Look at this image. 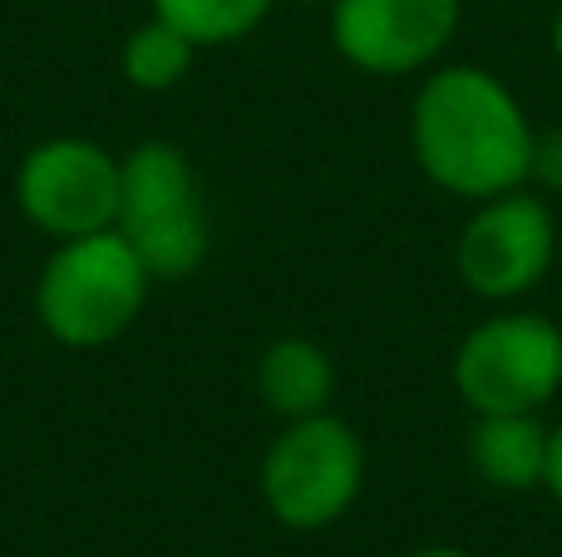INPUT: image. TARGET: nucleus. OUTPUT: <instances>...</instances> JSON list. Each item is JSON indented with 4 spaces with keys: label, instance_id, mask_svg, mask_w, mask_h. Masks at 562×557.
Here are the masks:
<instances>
[{
    "label": "nucleus",
    "instance_id": "8",
    "mask_svg": "<svg viewBox=\"0 0 562 557\" xmlns=\"http://www.w3.org/2000/svg\"><path fill=\"white\" fill-rule=\"evenodd\" d=\"M459 10V0H330V45L360 75H419L449 49Z\"/></svg>",
    "mask_w": 562,
    "mask_h": 557
},
{
    "label": "nucleus",
    "instance_id": "16",
    "mask_svg": "<svg viewBox=\"0 0 562 557\" xmlns=\"http://www.w3.org/2000/svg\"><path fill=\"white\" fill-rule=\"evenodd\" d=\"M553 49H558V59H562V5H558V20H553Z\"/></svg>",
    "mask_w": 562,
    "mask_h": 557
},
{
    "label": "nucleus",
    "instance_id": "14",
    "mask_svg": "<svg viewBox=\"0 0 562 557\" xmlns=\"http://www.w3.org/2000/svg\"><path fill=\"white\" fill-rule=\"evenodd\" d=\"M543 489L562 503V424L553 430V450H548V479H543Z\"/></svg>",
    "mask_w": 562,
    "mask_h": 557
},
{
    "label": "nucleus",
    "instance_id": "15",
    "mask_svg": "<svg viewBox=\"0 0 562 557\" xmlns=\"http://www.w3.org/2000/svg\"><path fill=\"white\" fill-rule=\"evenodd\" d=\"M409 557H474V553H464V548H449V543H429V548H415Z\"/></svg>",
    "mask_w": 562,
    "mask_h": 557
},
{
    "label": "nucleus",
    "instance_id": "9",
    "mask_svg": "<svg viewBox=\"0 0 562 557\" xmlns=\"http://www.w3.org/2000/svg\"><path fill=\"white\" fill-rule=\"evenodd\" d=\"M553 430L538 414H474L469 430V469L498 493L543 489Z\"/></svg>",
    "mask_w": 562,
    "mask_h": 557
},
{
    "label": "nucleus",
    "instance_id": "10",
    "mask_svg": "<svg viewBox=\"0 0 562 557\" xmlns=\"http://www.w3.org/2000/svg\"><path fill=\"white\" fill-rule=\"evenodd\" d=\"M257 395L281 424L321 414L336 395V361L306 336H281L257 361Z\"/></svg>",
    "mask_w": 562,
    "mask_h": 557
},
{
    "label": "nucleus",
    "instance_id": "11",
    "mask_svg": "<svg viewBox=\"0 0 562 557\" xmlns=\"http://www.w3.org/2000/svg\"><path fill=\"white\" fill-rule=\"evenodd\" d=\"M193 59H198V45L183 35V30H173L168 20L148 15L144 25L124 39L119 65H124V75L134 89H144V94H168V89H178L188 79Z\"/></svg>",
    "mask_w": 562,
    "mask_h": 557
},
{
    "label": "nucleus",
    "instance_id": "6",
    "mask_svg": "<svg viewBox=\"0 0 562 557\" xmlns=\"http://www.w3.org/2000/svg\"><path fill=\"white\" fill-rule=\"evenodd\" d=\"M15 203L55 242L109 232L119 223V158L94 138H45L20 158Z\"/></svg>",
    "mask_w": 562,
    "mask_h": 557
},
{
    "label": "nucleus",
    "instance_id": "7",
    "mask_svg": "<svg viewBox=\"0 0 562 557\" xmlns=\"http://www.w3.org/2000/svg\"><path fill=\"white\" fill-rule=\"evenodd\" d=\"M558 257L553 207L528 187L474 203V217L459 232V282L484 302H518L528 296Z\"/></svg>",
    "mask_w": 562,
    "mask_h": 557
},
{
    "label": "nucleus",
    "instance_id": "17",
    "mask_svg": "<svg viewBox=\"0 0 562 557\" xmlns=\"http://www.w3.org/2000/svg\"><path fill=\"white\" fill-rule=\"evenodd\" d=\"M291 5H330V0H291Z\"/></svg>",
    "mask_w": 562,
    "mask_h": 557
},
{
    "label": "nucleus",
    "instance_id": "13",
    "mask_svg": "<svg viewBox=\"0 0 562 557\" xmlns=\"http://www.w3.org/2000/svg\"><path fill=\"white\" fill-rule=\"evenodd\" d=\"M528 183H538L543 193L562 197V128L533 134V158H528Z\"/></svg>",
    "mask_w": 562,
    "mask_h": 557
},
{
    "label": "nucleus",
    "instance_id": "5",
    "mask_svg": "<svg viewBox=\"0 0 562 557\" xmlns=\"http://www.w3.org/2000/svg\"><path fill=\"white\" fill-rule=\"evenodd\" d=\"M454 390L474 414H538L562 390V326L538 311L479 321L454 351Z\"/></svg>",
    "mask_w": 562,
    "mask_h": 557
},
{
    "label": "nucleus",
    "instance_id": "2",
    "mask_svg": "<svg viewBox=\"0 0 562 557\" xmlns=\"http://www.w3.org/2000/svg\"><path fill=\"white\" fill-rule=\"evenodd\" d=\"M148 266L119 227L55 242L35 282V321L69 351L114 345L148 302Z\"/></svg>",
    "mask_w": 562,
    "mask_h": 557
},
{
    "label": "nucleus",
    "instance_id": "4",
    "mask_svg": "<svg viewBox=\"0 0 562 557\" xmlns=\"http://www.w3.org/2000/svg\"><path fill=\"white\" fill-rule=\"evenodd\" d=\"M262 503L281 528L321 533L350 513L366 489V444L340 414L321 410L281 424L262 454Z\"/></svg>",
    "mask_w": 562,
    "mask_h": 557
},
{
    "label": "nucleus",
    "instance_id": "12",
    "mask_svg": "<svg viewBox=\"0 0 562 557\" xmlns=\"http://www.w3.org/2000/svg\"><path fill=\"white\" fill-rule=\"evenodd\" d=\"M158 20H168L173 30H183L198 49L207 45H233L247 39L267 20V10L277 0H148Z\"/></svg>",
    "mask_w": 562,
    "mask_h": 557
},
{
    "label": "nucleus",
    "instance_id": "3",
    "mask_svg": "<svg viewBox=\"0 0 562 557\" xmlns=\"http://www.w3.org/2000/svg\"><path fill=\"white\" fill-rule=\"evenodd\" d=\"M119 232L154 282H183L207 257V213L178 144L148 138L119 158Z\"/></svg>",
    "mask_w": 562,
    "mask_h": 557
},
{
    "label": "nucleus",
    "instance_id": "1",
    "mask_svg": "<svg viewBox=\"0 0 562 557\" xmlns=\"http://www.w3.org/2000/svg\"><path fill=\"white\" fill-rule=\"evenodd\" d=\"M533 134L518 94L479 65H439L409 104V148L435 187L484 203L528 183Z\"/></svg>",
    "mask_w": 562,
    "mask_h": 557
}]
</instances>
